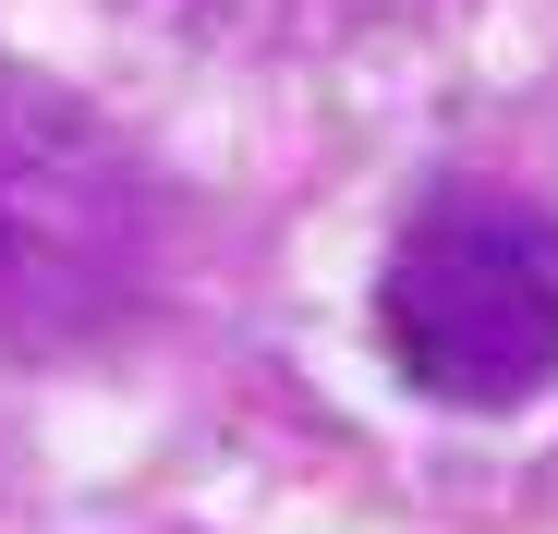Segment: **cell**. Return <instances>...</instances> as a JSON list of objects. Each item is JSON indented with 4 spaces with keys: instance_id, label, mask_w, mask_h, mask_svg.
Segmentation results:
<instances>
[{
    "instance_id": "cell-1",
    "label": "cell",
    "mask_w": 558,
    "mask_h": 534,
    "mask_svg": "<svg viewBox=\"0 0 558 534\" xmlns=\"http://www.w3.org/2000/svg\"><path fill=\"white\" fill-rule=\"evenodd\" d=\"M377 328L401 377L449 413H510L558 377V219L522 195H425Z\"/></svg>"
}]
</instances>
